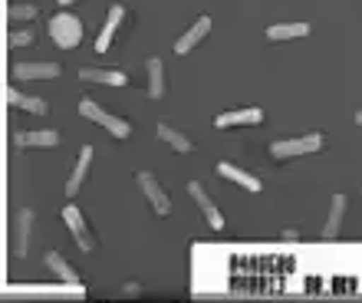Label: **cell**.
<instances>
[{"label": "cell", "mask_w": 362, "mask_h": 303, "mask_svg": "<svg viewBox=\"0 0 362 303\" xmlns=\"http://www.w3.org/2000/svg\"><path fill=\"white\" fill-rule=\"evenodd\" d=\"M49 37H53V43L59 50H73L83 43V23L69 10H59V13L49 17Z\"/></svg>", "instance_id": "6da1fadb"}, {"label": "cell", "mask_w": 362, "mask_h": 303, "mask_svg": "<svg viewBox=\"0 0 362 303\" xmlns=\"http://www.w3.org/2000/svg\"><path fill=\"white\" fill-rule=\"evenodd\" d=\"M323 149V132H310L300 135V139H276L270 145V155L274 159H296V155H310V152Z\"/></svg>", "instance_id": "7a4b0ae2"}, {"label": "cell", "mask_w": 362, "mask_h": 303, "mask_svg": "<svg viewBox=\"0 0 362 303\" xmlns=\"http://www.w3.org/2000/svg\"><path fill=\"white\" fill-rule=\"evenodd\" d=\"M79 115H86V119L99 122L103 129H109V132H112L115 139H129V135H132V125L125 122V119H119V115L105 113L103 105L93 103V99H83V103H79Z\"/></svg>", "instance_id": "3957f363"}, {"label": "cell", "mask_w": 362, "mask_h": 303, "mask_svg": "<svg viewBox=\"0 0 362 303\" xmlns=\"http://www.w3.org/2000/svg\"><path fill=\"white\" fill-rule=\"evenodd\" d=\"M63 224L69 227V234H73V241H76L79 251H86V254H89V251L95 247L93 231L86 227V221H83V215H79L76 205H66V208H63Z\"/></svg>", "instance_id": "277c9868"}, {"label": "cell", "mask_w": 362, "mask_h": 303, "mask_svg": "<svg viewBox=\"0 0 362 303\" xmlns=\"http://www.w3.org/2000/svg\"><path fill=\"white\" fill-rule=\"evenodd\" d=\"M188 195L194 198V205H198V211L204 215V221H208L214 231H221V227H224V215H221V208L208 198L204 185H201V181H188Z\"/></svg>", "instance_id": "5b68a950"}, {"label": "cell", "mask_w": 362, "mask_h": 303, "mask_svg": "<svg viewBox=\"0 0 362 303\" xmlns=\"http://www.w3.org/2000/svg\"><path fill=\"white\" fill-rule=\"evenodd\" d=\"M139 188L145 191V198L152 201L155 215H162V218H165V215L172 211V198L162 191V185H158V178H155L152 171H139Z\"/></svg>", "instance_id": "8992f818"}, {"label": "cell", "mask_w": 362, "mask_h": 303, "mask_svg": "<svg viewBox=\"0 0 362 303\" xmlns=\"http://www.w3.org/2000/svg\"><path fill=\"white\" fill-rule=\"evenodd\" d=\"M264 122V109L260 105H247V109H230L214 119L218 129H234V125H260Z\"/></svg>", "instance_id": "52a82bcc"}, {"label": "cell", "mask_w": 362, "mask_h": 303, "mask_svg": "<svg viewBox=\"0 0 362 303\" xmlns=\"http://www.w3.org/2000/svg\"><path fill=\"white\" fill-rule=\"evenodd\" d=\"M211 33V17L208 13H204V17H198L194 20V23H191V30L188 33H181L178 40H175V53H178V57H185V53H191V50L198 47L201 40L208 37Z\"/></svg>", "instance_id": "ba28073f"}, {"label": "cell", "mask_w": 362, "mask_h": 303, "mask_svg": "<svg viewBox=\"0 0 362 303\" xmlns=\"http://www.w3.org/2000/svg\"><path fill=\"white\" fill-rule=\"evenodd\" d=\"M122 17H125V4H112L109 13H105V23L99 30V37H95V53H105V50L112 47V37H115V30H119V23H122Z\"/></svg>", "instance_id": "9c48e42d"}, {"label": "cell", "mask_w": 362, "mask_h": 303, "mask_svg": "<svg viewBox=\"0 0 362 303\" xmlns=\"http://www.w3.org/2000/svg\"><path fill=\"white\" fill-rule=\"evenodd\" d=\"M63 73L59 63L53 59H43V63H13V76L17 79H57Z\"/></svg>", "instance_id": "30bf717a"}, {"label": "cell", "mask_w": 362, "mask_h": 303, "mask_svg": "<svg viewBox=\"0 0 362 303\" xmlns=\"http://www.w3.org/2000/svg\"><path fill=\"white\" fill-rule=\"evenodd\" d=\"M218 175L221 178H228V181H234V185H240L244 191H264V185H260V178L257 175H250V171H244V168H238V165H230V161H218Z\"/></svg>", "instance_id": "8fae6325"}, {"label": "cell", "mask_w": 362, "mask_h": 303, "mask_svg": "<svg viewBox=\"0 0 362 303\" xmlns=\"http://www.w3.org/2000/svg\"><path fill=\"white\" fill-rule=\"evenodd\" d=\"M13 145H17V149H53V145H59V132H53V129L17 132L13 135Z\"/></svg>", "instance_id": "7c38bea8"}, {"label": "cell", "mask_w": 362, "mask_h": 303, "mask_svg": "<svg viewBox=\"0 0 362 303\" xmlns=\"http://www.w3.org/2000/svg\"><path fill=\"white\" fill-rule=\"evenodd\" d=\"M89 165H93V145H83V149H79L76 165H73V175L66 178V195L69 198L83 188V181H86V175H89Z\"/></svg>", "instance_id": "4fadbf2b"}, {"label": "cell", "mask_w": 362, "mask_h": 303, "mask_svg": "<svg viewBox=\"0 0 362 303\" xmlns=\"http://www.w3.org/2000/svg\"><path fill=\"white\" fill-rule=\"evenodd\" d=\"M13 231H17V241H13V254H17V257H27V254H30V231H33V211H30V208H20Z\"/></svg>", "instance_id": "5bb4252c"}, {"label": "cell", "mask_w": 362, "mask_h": 303, "mask_svg": "<svg viewBox=\"0 0 362 303\" xmlns=\"http://www.w3.org/2000/svg\"><path fill=\"white\" fill-rule=\"evenodd\" d=\"M155 132H158V139H162L168 149L178 152V155H191V152H194V142H191L188 135L178 132V129H172L168 122H158V129H155Z\"/></svg>", "instance_id": "9a60e30c"}, {"label": "cell", "mask_w": 362, "mask_h": 303, "mask_svg": "<svg viewBox=\"0 0 362 303\" xmlns=\"http://www.w3.org/2000/svg\"><path fill=\"white\" fill-rule=\"evenodd\" d=\"M7 103H10V105H17V109H23V113H33V115H47V113H49V105L43 103V99H37V96H27V93H20V89H13V86L7 89Z\"/></svg>", "instance_id": "2e32d148"}, {"label": "cell", "mask_w": 362, "mask_h": 303, "mask_svg": "<svg viewBox=\"0 0 362 303\" xmlns=\"http://www.w3.org/2000/svg\"><path fill=\"white\" fill-rule=\"evenodd\" d=\"M145 73H148V96L152 99H162L165 96V67L158 57H148L145 59Z\"/></svg>", "instance_id": "e0dca14e"}, {"label": "cell", "mask_w": 362, "mask_h": 303, "mask_svg": "<svg viewBox=\"0 0 362 303\" xmlns=\"http://www.w3.org/2000/svg\"><path fill=\"white\" fill-rule=\"evenodd\" d=\"M79 79H83V83L125 86V73H119V69H95V67H86V69H79Z\"/></svg>", "instance_id": "ac0fdd59"}, {"label": "cell", "mask_w": 362, "mask_h": 303, "mask_svg": "<svg viewBox=\"0 0 362 303\" xmlns=\"http://www.w3.org/2000/svg\"><path fill=\"white\" fill-rule=\"evenodd\" d=\"M343 215H346V195H333V201H329V218H326V224H323V237L339 234Z\"/></svg>", "instance_id": "d6986e66"}, {"label": "cell", "mask_w": 362, "mask_h": 303, "mask_svg": "<svg viewBox=\"0 0 362 303\" xmlns=\"http://www.w3.org/2000/svg\"><path fill=\"white\" fill-rule=\"evenodd\" d=\"M47 267H49V270H53V274L59 277V280H63V284H73V287H79V274H76V270H73V267L66 264V261H63V254H59V251H49V254H47Z\"/></svg>", "instance_id": "ffe728a7"}, {"label": "cell", "mask_w": 362, "mask_h": 303, "mask_svg": "<svg viewBox=\"0 0 362 303\" xmlns=\"http://www.w3.org/2000/svg\"><path fill=\"white\" fill-rule=\"evenodd\" d=\"M306 33H310V23H274V27H267L270 40H296L306 37Z\"/></svg>", "instance_id": "44dd1931"}, {"label": "cell", "mask_w": 362, "mask_h": 303, "mask_svg": "<svg viewBox=\"0 0 362 303\" xmlns=\"http://www.w3.org/2000/svg\"><path fill=\"white\" fill-rule=\"evenodd\" d=\"M7 17L13 20V23H20V20L37 17V7H33V4H17V7H10V10H7Z\"/></svg>", "instance_id": "7402d4cb"}, {"label": "cell", "mask_w": 362, "mask_h": 303, "mask_svg": "<svg viewBox=\"0 0 362 303\" xmlns=\"http://www.w3.org/2000/svg\"><path fill=\"white\" fill-rule=\"evenodd\" d=\"M33 30H17V33H10V47H30L33 43Z\"/></svg>", "instance_id": "603a6c76"}, {"label": "cell", "mask_w": 362, "mask_h": 303, "mask_svg": "<svg viewBox=\"0 0 362 303\" xmlns=\"http://www.w3.org/2000/svg\"><path fill=\"white\" fill-rule=\"evenodd\" d=\"M122 294H125V297H139V294H142V287H139V284H125Z\"/></svg>", "instance_id": "cb8c5ba5"}, {"label": "cell", "mask_w": 362, "mask_h": 303, "mask_svg": "<svg viewBox=\"0 0 362 303\" xmlns=\"http://www.w3.org/2000/svg\"><path fill=\"white\" fill-rule=\"evenodd\" d=\"M284 237L286 241H296V227H284Z\"/></svg>", "instance_id": "d4e9b609"}, {"label": "cell", "mask_w": 362, "mask_h": 303, "mask_svg": "<svg viewBox=\"0 0 362 303\" xmlns=\"http://www.w3.org/2000/svg\"><path fill=\"white\" fill-rule=\"evenodd\" d=\"M69 4H76V0H59V7H69Z\"/></svg>", "instance_id": "484cf974"}, {"label": "cell", "mask_w": 362, "mask_h": 303, "mask_svg": "<svg viewBox=\"0 0 362 303\" xmlns=\"http://www.w3.org/2000/svg\"><path fill=\"white\" fill-rule=\"evenodd\" d=\"M356 125H362V109H359V113H356Z\"/></svg>", "instance_id": "4316f807"}]
</instances>
